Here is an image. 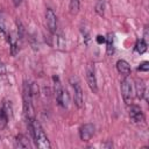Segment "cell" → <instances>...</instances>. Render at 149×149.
<instances>
[{
	"instance_id": "21",
	"label": "cell",
	"mask_w": 149,
	"mask_h": 149,
	"mask_svg": "<svg viewBox=\"0 0 149 149\" xmlns=\"http://www.w3.org/2000/svg\"><path fill=\"white\" fill-rule=\"evenodd\" d=\"M105 41H106V37H105V36H101V35H98V36H97V42H98L99 44L105 43Z\"/></svg>"
},
{
	"instance_id": "9",
	"label": "cell",
	"mask_w": 149,
	"mask_h": 149,
	"mask_svg": "<svg viewBox=\"0 0 149 149\" xmlns=\"http://www.w3.org/2000/svg\"><path fill=\"white\" fill-rule=\"evenodd\" d=\"M52 47L58 49V50H64L65 49V45H66V42H65V37L63 36V34L61 33H54L52 34Z\"/></svg>"
},
{
	"instance_id": "5",
	"label": "cell",
	"mask_w": 149,
	"mask_h": 149,
	"mask_svg": "<svg viewBox=\"0 0 149 149\" xmlns=\"http://www.w3.org/2000/svg\"><path fill=\"white\" fill-rule=\"evenodd\" d=\"M86 81L90 87V90L93 93H98V84H97V77L94 71V65L88 64L86 66Z\"/></svg>"
},
{
	"instance_id": "11",
	"label": "cell",
	"mask_w": 149,
	"mask_h": 149,
	"mask_svg": "<svg viewBox=\"0 0 149 149\" xmlns=\"http://www.w3.org/2000/svg\"><path fill=\"white\" fill-rule=\"evenodd\" d=\"M135 93L139 99H142L146 94V84L142 79H136L135 81Z\"/></svg>"
},
{
	"instance_id": "1",
	"label": "cell",
	"mask_w": 149,
	"mask_h": 149,
	"mask_svg": "<svg viewBox=\"0 0 149 149\" xmlns=\"http://www.w3.org/2000/svg\"><path fill=\"white\" fill-rule=\"evenodd\" d=\"M28 127H29L30 134L34 139V142H35L36 147L40 148V149H50L51 144H50L49 139H48L47 134L44 133L41 123L36 119H34L31 121V123L28 125Z\"/></svg>"
},
{
	"instance_id": "23",
	"label": "cell",
	"mask_w": 149,
	"mask_h": 149,
	"mask_svg": "<svg viewBox=\"0 0 149 149\" xmlns=\"http://www.w3.org/2000/svg\"><path fill=\"white\" fill-rule=\"evenodd\" d=\"M21 2H22V0H13V3H14V6H15V7L20 6V5H21Z\"/></svg>"
},
{
	"instance_id": "16",
	"label": "cell",
	"mask_w": 149,
	"mask_h": 149,
	"mask_svg": "<svg viewBox=\"0 0 149 149\" xmlns=\"http://www.w3.org/2000/svg\"><path fill=\"white\" fill-rule=\"evenodd\" d=\"M79 5H80V1L79 0H70V2H69V9H70V13L72 15H74V14L78 13Z\"/></svg>"
},
{
	"instance_id": "4",
	"label": "cell",
	"mask_w": 149,
	"mask_h": 149,
	"mask_svg": "<svg viewBox=\"0 0 149 149\" xmlns=\"http://www.w3.org/2000/svg\"><path fill=\"white\" fill-rule=\"evenodd\" d=\"M121 93H122V98L125 100V102L127 105H132L133 102V87L130 81L125 77L121 80Z\"/></svg>"
},
{
	"instance_id": "22",
	"label": "cell",
	"mask_w": 149,
	"mask_h": 149,
	"mask_svg": "<svg viewBox=\"0 0 149 149\" xmlns=\"http://www.w3.org/2000/svg\"><path fill=\"white\" fill-rule=\"evenodd\" d=\"M143 40H144L146 42L148 41V28H147V27L144 28V33H143Z\"/></svg>"
},
{
	"instance_id": "10",
	"label": "cell",
	"mask_w": 149,
	"mask_h": 149,
	"mask_svg": "<svg viewBox=\"0 0 149 149\" xmlns=\"http://www.w3.org/2000/svg\"><path fill=\"white\" fill-rule=\"evenodd\" d=\"M116 70L123 77H127L128 74H130V66H129L128 62L125 61V59H119L116 62Z\"/></svg>"
},
{
	"instance_id": "17",
	"label": "cell",
	"mask_w": 149,
	"mask_h": 149,
	"mask_svg": "<svg viewBox=\"0 0 149 149\" xmlns=\"http://www.w3.org/2000/svg\"><path fill=\"white\" fill-rule=\"evenodd\" d=\"M8 123V115L6 114L5 109L0 107V129H3Z\"/></svg>"
},
{
	"instance_id": "12",
	"label": "cell",
	"mask_w": 149,
	"mask_h": 149,
	"mask_svg": "<svg viewBox=\"0 0 149 149\" xmlns=\"http://www.w3.org/2000/svg\"><path fill=\"white\" fill-rule=\"evenodd\" d=\"M106 52L107 55H113L114 54V34L108 33L106 36Z\"/></svg>"
},
{
	"instance_id": "20",
	"label": "cell",
	"mask_w": 149,
	"mask_h": 149,
	"mask_svg": "<svg viewBox=\"0 0 149 149\" xmlns=\"http://www.w3.org/2000/svg\"><path fill=\"white\" fill-rule=\"evenodd\" d=\"M6 73V66L2 63V61L0 59V74H5Z\"/></svg>"
},
{
	"instance_id": "2",
	"label": "cell",
	"mask_w": 149,
	"mask_h": 149,
	"mask_svg": "<svg viewBox=\"0 0 149 149\" xmlns=\"http://www.w3.org/2000/svg\"><path fill=\"white\" fill-rule=\"evenodd\" d=\"M22 98H23V114L26 118L27 123H31L34 118V106H33V92L31 85L27 81H23V90H22Z\"/></svg>"
},
{
	"instance_id": "3",
	"label": "cell",
	"mask_w": 149,
	"mask_h": 149,
	"mask_svg": "<svg viewBox=\"0 0 149 149\" xmlns=\"http://www.w3.org/2000/svg\"><path fill=\"white\" fill-rule=\"evenodd\" d=\"M71 85L73 87V99H74V104L78 108H81L84 105V95H83V90L81 86L79 84V81L76 78H71L70 79Z\"/></svg>"
},
{
	"instance_id": "15",
	"label": "cell",
	"mask_w": 149,
	"mask_h": 149,
	"mask_svg": "<svg viewBox=\"0 0 149 149\" xmlns=\"http://www.w3.org/2000/svg\"><path fill=\"white\" fill-rule=\"evenodd\" d=\"M135 50H136V52H139V54L146 52V50H147V42H146L143 38L137 40V41H136V44H135Z\"/></svg>"
},
{
	"instance_id": "13",
	"label": "cell",
	"mask_w": 149,
	"mask_h": 149,
	"mask_svg": "<svg viewBox=\"0 0 149 149\" xmlns=\"http://www.w3.org/2000/svg\"><path fill=\"white\" fill-rule=\"evenodd\" d=\"M15 143H16V147H19V148H30V143H29L28 137L22 135V134H19L15 137Z\"/></svg>"
},
{
	"instance_id": "18",
	"label": "cell",
	"mask_w": 149,
	"mask_h": 149,
	"mask_svg": "<svg viewBox=\"0 0 149 149\" xmlns=\"http://www.w3.org/2000/svg\"><path fill=\"white\" fill-rule=\"evenodd\" d=\"M2 108L5 109V112H6V114L8 115V118L12 116V114H13V108H12V104H10V101L5 100V102H3V105H2Z\"/></svg>"
},
{
	"instance_id": "7",
	"label": "cell",
	"mask_w": 149,
	"mask_h": 149,
	"mask_svg": "<svg viewBox=\"0 0 149 149\" xmlns=\"http://www.w3.org/2000/svg\"><path fill=\"white\" fill-rule=\"evenodd\" d=\"M129 119L134 123H139V122L144 121V114H143L142 109L140 108V106H137V105H132L130 106V108H129Z\"/></svg>"
},
{
	"instance_id": "6",
	"label": "cell",
	"mask_w": 149,
	"mask_h": 149,
	"mask_svg": "<svg viewBox=\"0 0 149 149\" xmlns=\"http://www.w3.org/2000/svg\"><path fill=\"white\" fill-rule=\"evenodd\" d=\"M45 21H47L49 31L51 34L56 33L57 31V16L51 8H47V10H45Z\"/></svg>"
},
{
	"instance_id": "8",
	"label": "cell",
	"mask_w": 149,
	"mask_h": 149,
	"mask_svg": "<svg viewBox=\"0 0 149 149\" xmlns=\"http://www.w3.org/2000/svg\"><path fill=\"white\" fill-rule=\"evenodd\" d=\"M94 125L93 123H84L79 129V137L81 141H88L94 134Z\"/></svg>"
},
{
	"instance_id": "14",
	"label": "cell",
	"mask_w": 149,
	"mask_h": 149,
	"mask_svg": "<svg viewBox=\"0 0 149 149\" xmlns=\"http://www.w3.org/2000/svg\"><path fill=\"white\" fill-rule=\"evenodd\" d=\"M94 9H95V13L98 15L104 16L105 15V0H97Z\"/></svg>"
},
{
	"instance_id": "19",
	"label": "cell",
	"mask_w": 149,
	"mask_h": 149,
	"mask_svg": "<svg viewBox=\"0 0 149 149\" xmlns=\"http://www.w3.org/2000/svg\"><path fill=\"white\" fill-rule=\"evenodd\" d=\"M137 70H139V71H143V72H147V71L149 70V62H147V61L142 62V63L140 64V66L137 68Z\"/></svg>"
}]
</instances>
